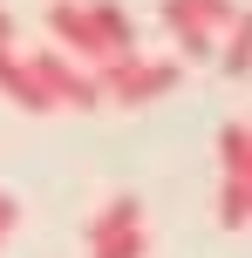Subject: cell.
<instances>
[{
  "label": "cell",
  "instance_id": "cell-4",
  "mask_svg": "<svg viewBox=\"0 0 252 258\" xmlns=\"http://www.w3.org/2000/svg\"><path fill=\"white\" fill-rule=\"evenodd\" d=\"M232 21H239L232 0H164V27H171L177 41H191V34H225Z\"/></svg>",
  "mask_w": 252,
  "mask_h": 258
},
{
  "label": "cell",
  "instance_id": "cell-11",
  "mask_svg": "<svg viewBox=\"0 0 252 258\" xmlns=\"http://www.w3.org/2000/svg\"><path fill=\"white\" fill-rule=\"evenodd\" d=\"M14 224H21V204H14V197L0 190V245H7V238H14Z\"/></svg>",
  "mask_w": 252,
  "mask_h": 258
},
{
  "label": "cell",
  "instance_id": "cell-12",
  "mask_svg": "<svg viewBox=\"0 0 252 258\" xmlns=\"http://www.w3.org/2000/svg\"><path fill=\"white\" fill-rule=\"evenodd\" d=\"M0 48H14V14L0 7Z\"/></svg>",
  "mask_w": 252,
  "mask_h": 258
},
{
  "label": "cell",
  "instance_id": "cell-9",
  "mask_svg": "<svg viewBox=\"0 0 252 258\" xmlns=\"http://www.w3.org/2000/svg\"><path fill=\"white\" fill-rule=\"evenodd\" d=\"M225 34H232V41L218 48V68H225L232 82H245V75H252V14H239Z\"/></svg>",
  "mask_w": 252,
  "mask_h": 258
},
{
  "label": "cell",
  "instance_id": "cell-1",
  "mask_svg": "<svg viewBox=\"0 0 252 258\" xmlns=\"http://www.w3.org/2000/svg\"><path fill=\"white\" fill-rule=\"evenodd\" d=\"M95 82H103V102L143 109V102H157V95L177 89V61H157V54H116V61L95 68Z\"/></svg>",
  "mask_w": 252,
  "mask_h": 258
},
{
  "label": "cell",
  "instance_id": "cell-7",
  "mask_svg": "<svg viewBox=\"0 0 252 258\" xmlns=\"http://www.w3.org/2000/svg\"><path fill=\"white\" fill-rule=\"evenodd\" d=\"M89 21L103 27L109 54H136V27H130V14H123L116 0H89Z\"/></svg>",
  "mask_w": 252,
  "mask_h": 258
},
{
  "label": "cell",
  "instance_id": "cell-8",
  "mask_svg": "<svg viewBox=\"0 0 252 258\" xmlns=\"http://www.w3.org/2000/svg\"><path fill=\"white\" fill-rule=\"evenodd\" d=\"M218 170L225 177H245L252 170V122H225L218 129Z\"/></svg>",
  "mask_w": 252,
  "mask_h": 258
},
{
  "label": "cell",
  "instance_id": "cell-5",
  "mask_svg": "<svg viewBox=\"0 0 252 258\" xmlns=\"http://www.w3.org/2000/svg\"><path fill=\"white\" fill-rule=\"evenodd\" d=\"M0 95H7L14 109H27V116H48V109H55V95L34 82L27 54H14V48H0Z\"/></svg>",
  "mask_w": 252,
  "mask_h": 258
},
{
  "label": "cell",
  "instance_id": "cell-2",
  "mask_svg": "<svg viewBox=\"0 0 252 258\" xmlns=\"http://www.w3.org/2000/svg\"><path fill=\"white\" fill-rule=\"evenodd\" d=\"M27 68H34V82L55 95V109H103V82H95V68L68 61L62 48H34Z\"/></svg>",
  "mask_w": 252,
  "mask_h": 258
},
{
  "label": "cell",
  "instance_id": "cell-3",
  "mask_svg": "<svg viewBox=\"0 0 252 258\" xmlns=\"http://www.w3.org/2000/svg\"><path fill=\"white\" fill-rule=\"evenodd\" d=\"M48 34H55V48H62L68 61H82V68L116 61L109 41H103V27L89 21V0H55V7H48Z\"/></svg>",
  "mask_w": 252,
  "mask_h": 258
},
{
  "label": "cell",
  "instance_id": "cell-6",
  "mask_svg": "<svg viewBox=\"0 0 252 258\" xmlns=\"http://www.w3.org/2000/svg\"><path fill=\"white\" fill-rule=\"evenodd\" d=\"M136 224H143V197L116 190V197H103V211H95L89 224H82V245H103V238H116V231H136Z\"/></svg>",
  "mask_w": 252,
  "mask_h": 258
},
{
  "label": "cell",
  "instance_id": "cell-10",
  "mask_svg": "<svg viewBox=\"0 0 252 258\" xmlns=\"http://www.w3.org/2000/svg\"><path fill=\"white\" fill-rule=\"evenodd\" d=\"M89 258H150V224H136V231H116V238H103V245H89Z\"/></svg>",
  "mask_w": 252,
  "mask_h": 258
}]
</instances>
